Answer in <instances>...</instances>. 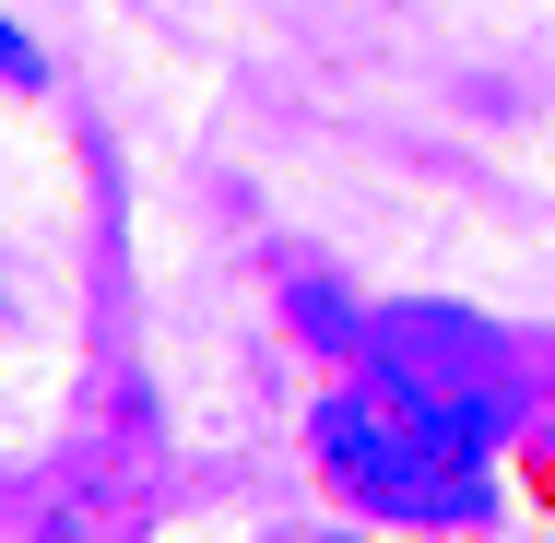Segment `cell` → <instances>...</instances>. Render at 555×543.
I'll return each instance as SVG.
<instances>
[{
	"instance_id": "1",
	"label": "cell",
	"mask_w": 555,
	"mask_h": 543,
	"mask_svg": "<svg viewBox=\"0 0 555 543\" xmlns=\"http://www.w3.org/2000/svg\"><path fill=\"white\" fill-rule=\"evenodd\" d=\"M308 437H320L332 484L366 508V520H485V508H496L485 473H449V461L414 449V426L390 414V390H332Z\"/></svg>"
},
{
	"instance_id": "2",
	"label": "cell",
	"mask_w": 555,
	"mask_h": 543,
	"mask_svg": "<svg viewBox=\"0 0 555 543\" xmlns=\"http://www.w3.org/2000/svg\"><path fill=\"white\" fill-rule=\"evenodd\" d=\"M366 366H378V390L461 402V414H485V426H508V414H520V390H508L496 342H485L473 320H449V308H390V320L366 331Z\"/></svg>"
},
{
	"instance_id": "3",
	"label": "cell",
	"mask_w": 555,
	"mask_h": 543,
	"mask_svg": "<svg viewBox=\"0 0 555 543\" xmlns=\"http://www.w3.org/2000/svg\"><path fill=\"white\" fill-rule=\"evenodd\" d=\"M284 308L308 342H332V354H366V320H354V296H343L332 272H284Z\"/></svg>"
},
{
	"instance_id": "4",
	"label": "cell",
	"mask_w": 555,
	"mask_h": 543,
	"mask_svg": "<svg viewBox=\"0 0 555 543\" xmlns=\"http://www.w3.org/2000/svg\"><path fill=\"white\" fill-rule=\"evenodd\" d=\"M0 83H24V95L48 83V60H36V36H24V24H0Z\"/></svg>"
}]
</instances>
